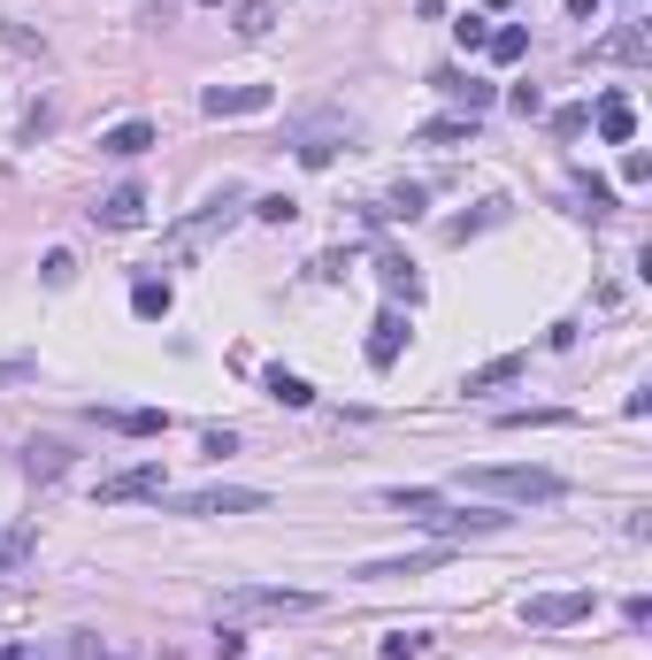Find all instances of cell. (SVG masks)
<instances>
[{
    "instance_id": "6da1fadb",
    "label": "cell",
    "mask_w": 652,
    "mask_h": 660,
    "mask_svg": "<svg viewBox=\"0 0 652 660\" xmlns=\"http://www.w3.org/2000/svg\"><path fill=\"white\" fill-rule=\"evenodd\" d=\"M285 615H316V592H285V584H246L215 599V622L246 630V622H285Z\"/></svg>"
},
{
    "instance_id": "7a4b0ae2",
    "label": "cell",
    "mask_w": 652,
    "mask_h": 660,
    "mask_svg": "<svg viewBox=\"0 0 652 660\" xmlns=\"http://www.w3.org/2000/svg\"><path fill=\"white\" fill-rule=\"evenodd\" d=\"M453 485H461V492H491V499H522V507H545V499L568 492L553 469H461Z\"/></svg>"
},
{
    "instance_id": "3957f363",
    "label": "cell",
    "mask_w": 652,
    "mask_h": 660,
    "mask_svg": "<svg viewBox=\"0 0 652 660\" xmlns=\"http://www.w3.org/2000/svg\"><path fill=\"white\" fill-rule=\"evenodd\" d=\"M231 215H238V192H223V200H207L200 215H184V223H177V231L162 238V254H169V262H192V254H200V246H207V238H215V231L231 223Z\"/></svg>"
},
{
    "instance_id": "277c9868",
    "label": "cell",
    "mask_w": 652,
    "mask_h": 660,
    "mask_svg": "<svg viewBox=\"0 0 652 660\" xmlns=\"http://www.w3.org/2000/svg\"><path fill=\"white\" fill-rule=\"evenodd\" d=\"M169 507H177V514H261L269 492H254V485H207V492H184V499H169Z\"/></svg>"
},
{
    "instance_id": "5b68a950",
    "label": "cell",
    "mask_w": 652,
    "mask_h": 660,
    "mask_svg": "<svg viewBox=\"0 0 652 660\" xmlns=\"http://www.w3.org/2000/svg\"><path fill=\"white\" fill-rule=\"evenodd\" d=\"M591 592H537V599H522V622L530 630H568V622H591Z\"/></svg>"
},
{
    "instance_id": "8992f818",
    "label": "cell",
    "mask_w": 652,
    "mask_h": 660,
    "mask_svg": "<svg viewBox=\"0 0 652 660\" xmlns=\"http://www.w3.org/2000/svg\"><path fill=\"white\" fill-rule=\"evenodd\" d=\"M162 461H139V469H116L100 477V507H131V499H162Z\"/></svg>"
},
{
    "instance_id": "52a82bcc",
    "label": "cell",
    "mask_w": 652,
    "mask_h": 660,
    "mask_svg": "<svg viewBox=\"0 0 652 660\" xmlns=\"http://www.w3.org/2000/svg\"><path fill=\"white\" fill-rule=\"evenodd\" d=\"M415 522H423V530H438V537H484V530H499L506 514H491V507H446V499H438V507H430V514H415Z\"/></svg>"
},
{
    "instance_id": "ba28073f",
    "label": "cell",
    "mask_w": 652,
    "mask_h": 660,
    "mask_svg": "<svg viewBox=\"0 0 652 660\" xmlns=\"http://www.w3.org/2000/svg\"><path fill=\"white\" fill-rule=\"evenodd\" d=\"M277 93L269 85H207L200 93V116H261Z\"/></svg>"
},
{
    "instance_id": "9c48e42d",
    "label": "cell",
    "mask_w": 652,
    "mask_h": 660,
    "mask_svg": "<svg viewBox=\"0 0 652 660\" xmlns=\"http://www.w3.org/2000/svg\"><path fill=\"white\" fill-rule=\"evenodd\" d=\"M407 338H415V330H407V316H399V308H384V316L368 323V369H392V361L407 353Z\"/></svg>"
},
{
    "instance_id": "30bf717a",
    "label": "cell",
    "mask_w": 652,
    "mask_h": 660,
    "mask_svg": "<svg viewBox=\"0 0 652 660\" xmlns=\"http://www.w3.org/2000/svg\"><path fill=\"white\" fill-rule=\"evenodd\" d=\"M93 223H108V231H131V223H147V184H116V192L93 207Z\"/></svg>"
},
{
    "instance_id": "8fae6325",
    "label": "cell",
    "mask_w": 652,
    "mask_h": 660,
    "mask_svg": "<svg viewBox=\"0 0 652 660\" xmlns=\"http://www.w3.org/2000/svg\"><path fill=\"white\" fill-rule=\"evenodd\" d=\"M338 147H345V131H338V124H308V131L292 139V155H300L308 169H330V162H338Z\"/></svg>"
},
{
    "instance_id": "7c38bea8",
    "label": "cell",
    "mask_w": 652,
    "mask_h": 660,
    "mask_svg": "<svg viewBox=\"0 0 652 660\" xmlns=\"http://www.w3.org/2000/svg\"><path fill=\"white\" fill-rule=\"evenodd\" d=\"M599 139H607V147H630V139H638V108H630L622 93L599 100Z\"/></svg>"
},
{
    "instance_id": "4fadbf2b",
    "label": "cell",
    "mask_w": 652,
    "mask_h": 660,
    "mask_svg": "<svg viewBox=\"0 0 652 660\" xmlns=\"http://www.w3.org/2000/svg\"><path fill=\"white\" fill-rule=\"evenodd\" d=\"M376 277H384V292H392V300H407V308L423 300V277H415V262H407V254H376Z\"/></svg>"
},
{
    "instance_id": "5bb4252c",
    "label": "cell",
    "mask_w": 652,
    "mask_h": 660,
    "mask_svg": "<svg viewBox=\"0 0 652 660\" xmlns=\"http://www.w3.org/2000/svg\"><path fill=\"white\" fill-rule=\"evenodd\" d=\"M430 568H446V545H430V553H399V561H368L361 576L384 584V576H430Z\"/></svg>"
},
{
    "instance_id": "9a60e30c",
    "label": "cell",
    "mask_w": 652,
    "mask_h": 660,
    "mask_svg": "<svg viewBox=\"0 0 652 660\" xmlns=\"http://www.w3.org/2000/svg\"><path fill=\"white\" fill-rule=\"evenodd\" d=\"M261 392H269L277 407H316V384L292 376V369H261Z\"/></svg>"
},
{
    "instance_id": "2e32d148",
    "label": "cell",
    "mask_w": 652,
    "mask_h": 660,
    "mask_svg": "<svg viewBox=\"0 0 652 660\" xmlns=\"http://www.w3.org/2000/svg\"><path fill=\"white\" fill-rule=\"evenodd\" d=\"M438 93H446L453 108H469V116H484V108H491V85H477V77H461V70H438Z\"/></svg>"
},
{
    "instance_id": "e0dca14e",
    "label": "cell",
    "mask_w": 652,
    "mask_h": 660,
    "mask_svg": "<svg viewBox=\"0 0 652 660\" xmlns=\"http://www.w3.org/2000/svg\"><path fill=\"white\" fill-rule=\"evenodd\" d=\"M154 147V124H116L108 139H100V155H116V162H139Z\"/></svg>"
},
{
    "instance_id": "ac0fdd59",
    "label": "cell",
    "mask_w": 652,
    "mask_h": 660,
    "mask_svg": "<svg viewBox=\"0 0 652 660\" xmlns=\"http://www.w3.org/2000/svg\"><path fill=\"white\" fill-rule=\"evenodd\" d=\"M415 215H423V184H399L368 207V223H415Z\"/></svg>"
},
{
    "instance_id": "d6986e66",
    "label": "cell",
    "mask_w": 652,
    "mask_h": 660,
    "mask_svg": "<svg viewBox=\"0 0 652 660\" xmlns=\"http://www.w3.org/2000/svg\"><path fill=\"white\" fill-rule=\"evenodd\" d=\"M514 376H522V353H499V361H484V369L461 376V392H499V384H514Z\"/></svg>"
},
{
    "instance_id": "ffe728a7",
    "label": "cell",
    "mask_w": 652,
    "mask_h": 660,
    "mask_svg": "<svg viewBox=\"0 0 652 660\" xmlns=\"http://www.w3.org/2000/svg\"><path fill=\"white\" fill-rule=\"evenodd\" d=\"M477 139V116H446V124H423L415 147H469Z\"/></svg>"
},
{
    "instance_id": "44dd1931",
    "label": "cell",
    "mask_w": 652,
    "mask_h": 660,
    "mask_svg": "<svg viewBox=\"0 0 652 660\" xmlns=\"http://www.w3.org/2000/svg\"><path fill=\"white\" fill-rule=\"evenodd\" d=\"M576 200H584L576 215H591V223H599V215H614V184H607V177H591V169H576Z\"/></svg>"
},
{
    "instance_id": "7402d4cb",
    "label": "cell",
    "mask_w": 652,
    "mask_h": 660,
    "mask_svg": "<svg viewBox=\"0 0 652 660\" xmlns=\"http://www.w3.org/2000/svg\"><path fill=\"white\" fill-rule=\"evenodd\" d=\"M484 54H491V62H499V70H514V62L530 54V31H522V23H499V31H491V39H484Z\"/></svg>"
},
{
    "instance_id": "603a6c76",
    "label": "cell",
    "mask_w": 652,
    "mask_h": 660,
    "mask_svg": "<svg viewBox=\"0 0 652 660\" xmlns=\"http://www.w3.org/2000/svg\"><path fill=\"white\" fill-rule=\"evenodd\" d=\"M131 316H139V323H162L169 316V285L162 277H139V285H131Z\"/></svg>"
},
{
    "instance_id": "cb8c5ba5",
    "label": "cell",
    "mask_w": 652,
    "mask_h": 660,
    "mask_svg": "<svg viewBox=\"0 0 652 660\" xmlns=\"http://www.w3.org/2000/svg\"><path fill=\"white\" fill-rule=\"evenodd\" d=\"M231 23H238V39H269V31H277V8H269V0H238Z\"/></svg>"
},
{
    "instance_id": "d4e9b609",
    "label": "cell",
    "mask_w": 652,
    "mask_h": 660,
    "mask_svg": "<svg viewBox=\"0 0 652 660\" xmlns=\"http://www.w3.org/2000/svg\"><path fill=\"white\" fill-rule=\"evenodd\" d=\"M23 469H31V477H62V469H70V454H62L54 438H31V446H23Z\"/></svg>"
},
{
    "instance_id": "484cf974",
    "label": "cell",
    "mask_w": 652,
    "mask_h": 660,
    "mask_svg": "<svg viewBox=\"0 0 652 660\" xmlns=\"http://www.w3.org/2000/svg\"><path fill=\"white\" fill-rule=\"evenodd\" d=\"M108 423H116L124 438H162V430H169L162 407H131V415H108Z\"/></svg>"
},
{
    "instance_id": "4316f807",
    "label": "cell",
    "mask_w": 652,
    "mask_h": 660,
    "mask_svg": "<svg viewBox=\"0 0 652 660\" xmlns=\"http://www.w3.org/2000/svg\"><path fill=\"white\" fill-rule=\"evenodd\" d=\"M599 54H607V62H645L652 46H645V31H638V23H622V31H614V39H607Z\"/></svg>"
},
{
    "instance_id": "83f0119b",
    "label": "cell",
    "mask_w": 652,
    "mask_h": 660,
    "mask_svg": "<svg viewBox=\"0 0 652 660\" xmlns=\"http://www.w3.org/2000/svg\"><path fill=\"white\" fill-rule=\"evenodd\" d=\"M499 215H506V200H484L477 215H453V231H446V238H477V231H484V223H499Z\"/></svg>"
},
{
    "instance_id": "f1b7e54d",
    "label": "cell",
    "mask_w": 652,
    "mask_h": 660,
    "mask_svg": "<svg viewBox=\"0 0 652 660\" xmlns=\"http://www.w3.org/2000/svg\"><path fill=\"white\" fill-rule=\"evenodd\" d=\"M39 277H46V285H54V292H62V285H70V277H77V254H70V246H54V254H46V262H39Z\"/></svg>"
},
{
    "instance_id": "f546056e",
    "label": "cell",
    "mask_w": 652,
    "mask_h": 660,
    "mask_svg": "<svg viewBox=\"0 0 652 660\" xmlns=\"http://www.w3.org/2000/svg\"><path fill=\"white\" fill-rule=\"evenodd\" d=\"M430 653V638L423 630H399V638H384V660H423Z\"/></svg>"
},
{
    "instance_id": "4dcf8cb0",
    "label": "cell",
    "mask_w": 652,
    "mask_h": 660,
    "mask_svg": "<svg viewBox=\"0 0 652 660\" xmlns=\"http://www.w3.org/2000/svg\"><path fill=\"white\" fill-rule=\"evenodd\" d=\"M254 215H261V223H292L300 200H292V192H269V200H254Z\"/></svg>"
},
{
    "instance_id": "1f68e13d",
    "label": "cell",
    "mask_w": 652,
    "mask_h": 660,
    "mask_svg": "<svg viewBox=\"0 0 652 660\" xmlns=\"http://www.w3.org/2000/svg\"><path fill=\"white\" fill-rule=\"evenodd\" d=\"M453 39H461V46H469V54H484L491 23H484V15H461V23H453Z\"/></svg>"
},
{
    "instance_id": "d6a6232c",
    "label": "cell",
    "mask_w": 652,
    "mask_h": 660,
    "mask_svg": "<svg viewBox=\"0 0 652 660\" xmlns=\"http://www.w3.org/2000/svg\"><path fill=\"white\" fill-rule=\"evenodd\" d=\"M215 660H246V630H231V622H215Z\"/></svg>"
},
{
    "instance_id": "836d02e7",
    "label": "cell",
    "mask_w": 652,
    "mask_h": 660,
    "mask_svg": "<svg viewBox=\"0 0 652 660\" xmlns=\"http://www.w3.org/2000/svg\"><path fill=\"white\" fill-rule=\"evenodd\" d=\"M553 131H560V139H584V131H591V108H560Z\"/></svg>"
},
{
    "instance_id": "e575fe53",
    "label": "cell",
    "mask_w": 652,
    "mask_h": 660,
    "mask_svg": "<svg viewBox=\"0 0 652 660\" xmlns=\"http://www.w3.org/2000/svg\"><path fill=\"white\" fill-rule=\"evenodd\" d=\"M645 177H652V155H645V147H630V155H622V184H645Z\"/></svg>"
},
{
    "instance_id": "d590c367",
    "label": "cell",
    "mask_w": 652,
    "mask_h": 660,
    "mask_svg": "<svg viewBox=\"0 0 652 660\" xmlns=\"http://www.w3.org/2000/svg\"><path fill=\"white\" fill-rule=\"evenodd\" d=\"M506 100H514V116H545V93H537V85H514Z\"/></svg>"
},
{
    "instance_id": "8d00e7d4",
    "label": "cell",
    "mask_w": 652,
    "mask_h": 660,
    "mask_svg": "<svg viewBox=\"0 0 652 660\" xmlns=\"http://www.w3.org/2000/svg\"><path fill=\"white\" fill-rule=\"evenodd\" d=\"M622 622L630 630H652V599H622Z\"/></svg>"
},
{
    "instance_id": "74e56055",
    "label": "cell",
    "mask_w": 652,
    "mask_h": 660,
    "mask_svg": "<svg viewBox=\"0 0 652 660\" xmlns=\"http://www.w3.org/2000/svg\"><path fill=\"white\" fill-rule=\"evenodd\" d=\"M568 15H599V0H568Z\"/></svg>"
},
{
    "instance_id": "f35d334b",
    "label": "cell",
    "mask_w": 652,
    "mask_h": 660,
    "mask_svg": "<svg viewBox=\"0 0 652 660\" xmlns=\"http://www.w3.org/2000/svg\"><path fill=\"white\" fill-rule=\"evenodd\" d=\"M169 15H177V0H154V23H169Z\"/></svg>"
},
{
    "instance_id": "ab89813d",
    "label": "cell",
    "mask_w": 652,
    "mask_h": 660,
    "mask_svg": "<svg viewBox=\"0 0 652 660\" xmlns=\"http://www.w3.org/2000/svg\"><path fill=\"white\" fill-rule=\"evenodd\" d=\"M491 8H514V0H491Z\"/></svg>"
},
{
    "instance_id": "60d3db41",
    "label": "cell",
    "mask_w": 652,
    "mask_h": 660,
    "mask_svg": "<svg viewBox=\"0 0 652 660\" xmlns=\"http://www.w3.org/2000/svg\"><path fill=\"white\" fill-rule=\"evenodd\" d=\"M207 8H223V0H207Z\"/></svg>"
},
{
    "instance_id": "b9f144b4",
    "label": "cell",
    "mask_w": 652,
    "mask_h": 660,
    "mask_svg": "<svg viewBox=\"0 0 652 660\" xmlns=\"http://www.w3.org/2000/svg\"><path fill=\"white\" fill-rule=\"evenodd\" d=\"M0 660H8V646H0Z\"/></svg>"
}]
</instances>
